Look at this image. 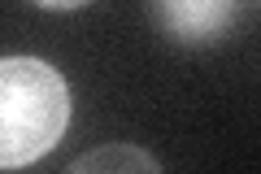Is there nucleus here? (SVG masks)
Instances as JSON below:
<instances>
[{
    "instance_id": "nucleus-1",
    "label": "nucleus",
    "mask_w": 261,
    "mask_h": 174,
    "mask_svg": "<svg viewBox=\"0 0 261 174\" xmlns=\"http://www.w3.org/2000/svg\"><path fill=\"white\" fill-rule=\"evenodd\" d=\"M70 83L39 57H0V170L35 165L70 127Z\"/></svg>"
},
{
    "instance_id": "nucleus-2",
    "label": "nucleus",
    "mask_w": 261,
    "mask_h": 174,
    "mask_svg": "<svg viewBox=\"0 0 261 174\" xmlns=\"http://www.w3.org/2000/svg\"><path fill=\"white\" fill-rule=\"evenodd\" d=\"M244 5H231V0H161L152 5V18L161 22L170 39L178 44H218V39L231 31V22L244 18Z\"/></svg>"
},
{
    "instance_id": "nucleus-3",
    "label": "nucleus",
    "mask_w": 261,
    "mask_h": 174,
    "mask_svg": "<svg viewBox=\"0 0 261 174\" xmlns=\"http://www.w3.org/2000/svg\"><path fill=\"white\" fill-rule=\"evenodd\" d=\"M65 174H161V165L140 144H105L83 153Z\"/></svg>"
},
{
    "instance_id": "nucleus-4",
    "label": "nucleus",
    "mask_w": 261,
    "mask_h": 174,
    "mask_svg": "<svg viewBox=\"0 0 261 174\" xmlns=\"http://www.w3.org/2000/svg\"><path fill=\"white\" fill-rule=\"evenodd\" d=\"M39 9H48V13H65V9H83V0H44Z\"/></svg>"
}]
</instances>
